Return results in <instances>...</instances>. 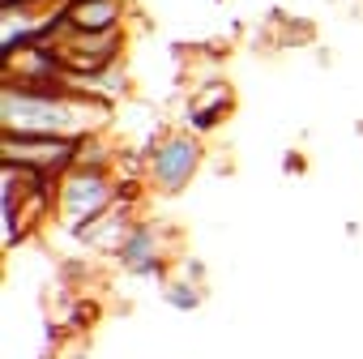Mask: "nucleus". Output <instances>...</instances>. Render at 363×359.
Here are the masks:
<instances>
[{
  "label": "nucleus",
  "mask_w": 363,
  "mask_h": 359,
  "mask_svg": "<svg viewBox=\"0 0 363 359\" xmlns=\"http://www.w3.org/2000/svg\"><path fill=\"white\" fill-rule=\"evenodd\" d=\"M107 99L69 86H9L0 90V133L18 137H69L86 141L107 128Z\"/></svg>",
  "instance_id": "obj_1"
},
{
  "label": "nucleus",
  "mask_w": 363,
  "mask_h": 359,
  "mask_svg": "<svg viewBox=\"0 0 363 359\" xmlns=\"http://www.w3.org/2000/svg\"><path fill=\"white\" fill-rule=\"evenodd\" d=\"M124 189L116 184L111 167H69L56 189H52V219L69 231V236H82L86 227H94L99 219H107L116 206H120Z\"/></svg>",
  "instance_id": "obj_2"
},
{
  "label": "nucleus",
  "mask_w": 363,
  "mask_h": 359,
  "mask_svg": "<svg viewBox=\"0 0 363 359\" xmlns=\"http://www.w3.org/2000/svg\"><path fill=\"white\" fill-rule=\"evenodd\" d=\"M201 137L197 133H167L158 137L150 150H145V180H150V189L162 193V197H175V193H184L197 171H201Z\"/></svg>",
  "instance_id": "obj_3"
},
{
  "label": "nucleus",
  "mask_w": 363,
  "mask_h": 359,
  "mask_svg": "<svg viewBox=\"0 0 363 359\" xmlns=\"http://www.w3.org/2000/svg\"><path fill=\"white\" fill-rule=\"evenodd\" d=\"M77 154H82V141H69V137H18V133H0V162H22L39 175H48L52 184L77 167Z\"/></svg>",
  "instance_id": "obj_4"
},
{
  "label": "nucleus",
  "mask_w": 363,
  "mask_h": 359,
  "mask_svg": "<svg viewBox=\"0 0 363 359\" xmlns=\"http://www.w3.org/2000/svg\"><path fill=\"white\" fill-rule=\"evenodd\" d=\"M116 265L128 274V278H167V265H171V240L158 223L150 219H137L116 253Z\"/></svg>",
  "instance_id": "obj_5"
},
{
  "label": "nucleus",
  "mask_w": 363,
  "mask_h": 359,
  "mask_svg": "<svg viewBox=\"0 0 363 359\" xmlns=\"http://www.w3.org/2000/svg\"><path fill=\"white\" fill-rule=\"evenodd\" d=\"M65 26L82 31V35H111V31H120V5L116 0H69Z\"/></svg>",
  "instance_id": "obj_6"
},
{
  "label": "nucleus",
  "mask_w": 363,
  "mask_h": 359,
  "mask_svg": "<svg viewBox=\"0 0 363 359\" xmlns=\"http://www.w3.org/2000/svg\"><path fill=\"white\" fill-rule=\"evenodd\" d=\"M184 270L189 274H167L162 278V304L167 308H175V312H197L201 304H206V287H201V265H193L189 257H184Z\"/></svg>",
  "instance_id": "obj_7"
}]
</instances>
